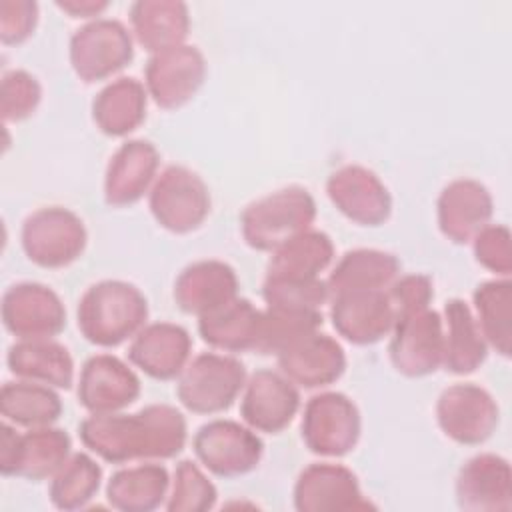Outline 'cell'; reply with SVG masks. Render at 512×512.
<instances>
[{
	"mask_svg": "<svg viewBox=\"0 0 512 512\" xmlns=\"http://www.w3.org/2000/svg\"><path fill=\"white\" fill-rule=\"evenodd\" d=\"M400 270V260L390 252L376 248L348 250L326 278L328 294L332 298L346 292L388 290Z\"/></svg>",
	"mask_w": 512,
	"mask_h": 512,
	"instance_id": "obj_29",
	"label": "cell"
},
{
	"mask_svg": "<svg viewBox=\"0 0 512 512\" xmlns=\"http://www.w3.org/2000/svg\"><path fill=\"white\" fill-rule=\"evenodd\" d=\"M298 408V386L282 372L262 368L248 376L240 398V416L252 430L278 434L290 426Z\"/></svg>",
	"mask_w": 512,
	"mask_h": 512,
	"instance_id": "obj_17",
	"label": "cell"
},
{
	"mask_svg": "<svg viewBox=\"0 0 512 512\" xmlns=\"http://www.w3.org/2000/svg\"><path fill=\"white\" fill-rule=\"evenodd\" d=\"M206 80L204 54L190 44H180L152 54L144 68V86L156 106L176 110L190 102Z\"/></svg>",
	"mask_w": 512,
	"mask_h": 512,
	"instance_id": "obj_14",
	"label": "cell"
},
{
	"mask_svg": "<svg viewBox=\"0 0 512 512\" xmlns=\"http://www.w3.org/2000/svg\"><path fill=\"white\" fill-rule=\"evenodd\" d=\"M248 380L244 364L228 354L202 352L194 356L176 382L180 404L194 414L228 410Z\"/></svg>",
	"mask_w": 512,
	"mask_h": 512,
	"instance_id": "obj_4",
	"label": "cell"
},
{
	"mask_svg": "<svg viewBox=\"0 0 512 512\" xmlns=\"http://www.w3.org/2000/svg\"><path fill=\"white\" fill-rule=\"evenodd\" d=\"M302 442L324 458H340L352 452L360 440L362 418L358 406L342 392L314 394L302 412Z\"/></svg>",
	"mask_w": 512,
	"mask_h": 512,
	"instance_id": "obj_9",
	"label": "cell"
},
{
	"mask_svg": "<svg viewBox=\"0 0 512 512\" xmlns=\"http://www.w3.org/2000/svg\"><path fill=\"white\" fill-rule=\"evenodd\" d=\"M262 298L272 308L322 310L330 300L326 280H270L264 278Z\"/></svg>",
	"mask_w": 512,
	"mask_h": 512,
	"instance_id": "obj_39",
	"label": "cell"
},
{
	"mask_svg": "<svg viewBox=\"0 0 512 512\" xmlns=\"http://www.w3.org/2000/svg\"><path fill=\"white\" fill-rule=\"evenodd\" d=\"M444 370L464 376L476 372L486 356L488 344L476 324V318L470 306L452 298L444 304Z\"/></svg>",
	"mask_w": 512,
	"mask_h": 512,
	"instance_id": "obj_31",
	"label": "cell"
},
{
	"mask_svg": "<svg viewBox=\"0 0 512 512\" xmlns=\"http://www.w3.org/2000/svg\"><path fill=\"white\" fill-rule=\"evenodd\" d=\"M316 202L302 186H286L250 202L240 216L244 242L258 252H274L312 228Z\"/></svg>",
	"mask_w": 512,
	"mask_h": 512,
	"instance_id": "obj_3",
	"label": "cell"
},
{
	"mask_svg": "<svg viewBox=\"0 0 512 512\" xmlns=\"http://www.w3.org/2000/svg\"><path fill=\"white\" fill-rule=\"evenodd\" d=\"M56 6L70 14L72 18H84V20H96L100 14L110 6L106 0H58Z\"/></svg>",
	"mask_w": 512,
	"mask_h": 512,
	"instance_id": "obj_44",
	"label": "cell"
},
{
	"mask_svg": "<svg viewBox=\"0 0 512 512\" xmlns=\"http://www.w3.org/2000/svg\"><path fill=\"white\" fill-rule=\"evenodd\" d=\"M70 66L82 82H100L124 70L134 58L132 30L116 18H96L70 38Z\"/></svg>",
	"mask_w": 512,
	"mask_h": 512,
	"instance_id": "obj_7",
	"label": "cell"
},
{
	"mask_svg": "<svg viewBox=\"0 0 512 512\" xmlns=\"http://www.w3.org/2000/svg\"><path fill=\"white\" fill-rule=\"evenodd\" d=\"M238 296L236 270L222 260L188 264L174 282V302L196 318L224 306Z\"/></svg>",
	"mask_w": 512,
	"mask_h": 512,
	"instance_id": "obj_25",
	"label": "cell"
},
{
	"mask_svg": "<svg viewBox=\"0 0 512 512\" xmlns=\"http://www.w3.org/2000/svg\"><path fill=\"white\" fill-rule=\"evenodd\" d=\"M494 202L488 188L474 178H458L446 184L436 202V220L444 238L454 244L472 238L490 224Z\"/></svg>",
	"mask_w": 512,
	"mask_h": 512,
	"instance_id": "obj_22",
	"label": "cell"
},
{
	"mask_svg": "<svg viewBox=\"0 0 512 512\" xmlns=\"http://www.w3.org/2000/svg\"><path fill=\"white\" fill-rule=\"evenodd\" d=\"M38 24V4L32 0L0 2V40L6 46L26 42Z\"/></svg>",
	"mask_w": 512,
	"mask_h": 512,
	"instance_id": "obj_42",
	"label": "cell"
},
{
	"mask_svg": "<svg viewBox=\"0 0 512 512\" xmlns=\"http://www.w3.org/2000/svg\"><path fill=\"white\" fill-rule=\"evenodd\" d=\"M142 384L136 372L118 356H90L78 378V402L90 414L122 412L140 396Z\"/></svg>",
	"mask_w": 512,
	"mask_h": 512,
	"instance_id": "obj_18",
	"label": "cell"
},
{
	"mask_svg": "<svg viewBox=\"0 0 512 512\" xmlns=\"http://www.w3.org/2000/svg\"><path fill=\"white\" fill-rule=\"evenodd\" d=\"M146 106V86L132 76H120L108 82L92 100V120L102 134L122 138L144 122Z\"/></svg>",
	"mask_w": 512,
	"mask_h": 512,
	"instance_id": "obj_28",
	"label": "cell"
},
{
	"mask_svg": "<svg viewBox=\"0 0 512 512\" xmlns=\"http://www.w3.org/2000/svg\"><path fill=\"white\" fill-rule=\"evenodd\" d=\"M218 492L204 470L192 460H180L166 498L168 512H206L216 506Z\"/></svg>",
	"mask_w": 512,
	"mask_h": 512,
	"instance_id": "obj_38",
	"label": "cell"
},
{
	"mask_svg": "<svg viewBox=\"0 0 512 512\" xmlns=\"http://www.w3.org/2000/svg\"><path fill=\"white\" fill-rule=\"evenodd\" d=\"M192 338L174 322L146 324L128 346V360L154 380H174L190 362Z\"/></svg>",
	"mask_w": 512,
	"mask_h": 512,
	"instance_id": "obj_24",
	"label": "cell"
},
{
	"mask_svg": "<svg viewBox=\"0 0 512 512\" xmlns=\"http://www.w3.org/2000/svg\"><path fill=\"white\" fill-rule=\"evenodd\" d=\"M326 194L336 210L358 226H382L392 214V196L384 182L360 164H346L326 180Z\"/></svg>",
	"mask_w": 512,
	"mask_h": 512,
	"instance_id": "obj_16",
	"label": "cell"
},
{
	"mask_svg": "<svg viewBox=\"0 0 512 512\" xmlns=\"http://www.w3.org/2000/svg\"><path fill=\"white\" fill-rule=\"evenodd\" d=\"M72 456V440L66 430L54 426L16 432L10 422L0 426V472L2 476L32 482L52 478Z\"/></svg>",
	"mask_w": 512,
	"mask_h": 512,
	"instance_id": "obj_6",
	"label": "cell"
},
{
	"mask_svg": "<svg viewBox=\"0 0 512 512\" xmlns=\"http://www.w3.org/2000/svg\"><path fill=\"white\" fill-rule=\"evenodd\" d=\"M170 476L162 464L146 462L116 470L106 484V500L120 512H152L170 492Z\"/></svg>",
	"mask_w": 512,
	"mask_h": 512,
	"instance_id": "obj_32",
	"label": "cell"
},
{
	"mask_svg": "<svg viewBox=\"0 0 512 512\" xmlns=\"http://www.w3.org/2000/svg\"><path fill=\"white\" fill-rule=\"evenodd\" d=\"M102 482L100 464L86 452H74L50 478V502L54 508L72 512L86 508L98 494Z\"/></svg>",
	"mask_w": 512,
	"mask_h": 512,
	"instance_id": "obj_36",
	"label": "cell"
},
{
	"mask_svg": "<svg viewBox=\"0 0 512 512\" xmlns=\"http://www.w3.org/2000/svg\"><path fill=\"white\" fill-rule=\"evenodd\" d=\"M8 370L20 378L70 390L74 384V360L56 340H18L6 354Z\"/></svg>",
	"mask_w": 512,
	"mask_h": 512,
	"instance_id": "obj_27",
	"label": "cell"
},
{
	"mask_svg": "<svg viewBox=\"0 0 512 512\" xmlns=\"http://www.w3.org/2000/svg\"><path fill=\"white\" fill-rule=\"evenodd\" d=\"M206 182L186 166L164 168L148 192L154 220L172 234H188L204 224L210 214Z\"/></svg>",
	"mask_w": 512,
	"mask_h": 512,
	"instance_id": "obj_8",
	"label": "cell"
},
{
	"mask_svg": "<svg viewBox=\"0 0 512 512\" xmlns=\"http://www.w3.org/2000/svg\"><path fill=\"white\" fill-rule=\"evenodd\" d=\"M160 154L148 140H128L110 156L104 174V200L124 208L142 200L158 178Z\"/></svg>",
	"mask_w": 512,
	"mask_h": 512,
	"instance_id": "obj_21",
	"label": "cell"
},
{
	"mask_svg": "<svg viewBox=\"0 0 512 512\" xmlns=\"http://www.w3.org/2000/svg\"><path fill=\"white\" fill-rule=\"evenodd\" d=\"M476 324L488 344L508 358L512 350V282L508 278L486 280L474 294Z\"/></svg>",
	"mask_w": 512,
	"mask_h": 512,
	"instance_id": "obj_35",
	"label": "cell"
},
{
	"mask_svg": "<svg viewBox=\"0 0 512 512\" xmlns=\"http://www.w3.org/2000/svg\"><path fill=\"white\" fill-rule=\"evenodd\" d=\"M276 360L280 372L306 390L330 386L346 370V354L340 342L318 330L292 342Z\"/></svg>",
	"mask_w": 512,
	"mask_h": 512,
	"instance_id": "obj_23",
	"label": "cell"
},
{
	"mask_svg": "<svg viewBox=\"0 0 512 512\" xmlns=\"http://www.w3.org/2000/svg\"><path fill=\"white\" fill-rule=\"evenodd\" d=\"M298 512H350L376 508L360 488L356 474L332 462H314L306 466L292 490Z\"/></svg>",
	"mask_w": 512,
	"mask_h": 512,
	"instance_id": "obj_15",
	"label": "cell"
},
{
	"mask_svg": "<svg viewBox=\"0 0 512 512\" xmlns=\"http://www.w3.org/2000/svg\"><path fill=\"white\" fill-rule=\"evenodd\" d=\"M128 14L136 42L150 56L184 44L190 32L188 6L180 0H136Z\"/></svg>",
	"mask_w": 512,
	"mask_h": 512,
	"instance_id": "obj_26",
	"label": "cell"
},
{
	"mask_svg": "<svg viewBox=\"0 0 512 512\" xmlns=\"http://www.w3.org/2000/svg\"><path fill=\"white\" fill-rule=\"evenodd\" d=\"M334 260L332 238L322 230H306L278 246L266 266L270 280H316Z\"/></svg>",
	"mask_w": 512,
	"mask_h": 512,
	"instance_id": "obj_33",
	"label": "cell"
},
{
	"mask_svg": "<svg viewBox=\"0 0 512 512\" xmlns=\"http://www.w3.org/2000/svg\"><path fill=\"white\" fill-rule=\"evenodd\" d=\"M192 450L198 462L214 476L238 478L260 464L264 444L250 426L218 418L196 430Z\"/></svg>",
	"mask_w": 512,
	"mask_h": 512,
	"instance_id": "obj_10",
	"label": "cell"
},
{
	"mask_svg": "<svg viewBox=\"0 0 512 512\" xmlns=\"http://www.w3.org/2000/svg\"><path fill=\"white\" fill-rule=\"evenodd\" d=\"M82 444L110 464L176 458L188 440L186 418L170 404H148L134 414H90L78 426Z\"/></svg>",
	"mask_w": 512,
	"mask_h": 512,
	"instance_id": "obj_1",
	"label": "cell"
},
{
	"mask_svg": "<svg viewBox=\"0 0 512 512\" xmlns=\"http://www.w3.org/2000/svg\"><path fill=\"white\" fill-rule=\"evenodd\" d=\"M456 502L466 512H508L512 508L510 462L498 454L468 458L456 476Z\"/></svg>",
	"mask_w": 512,
	"mask_h": 512,
	"instance_id": "obj_20",
	"label": "cell"
},
{
	"mask_svg": "<svg viewBox=\"0 0 512 512\" xmlns=\"http://www.w3.org/2000/svg\"><path fill=\"white\" fill-rule=\"evenodd\" d=\"M510 230L504 224H488L472 238V250L476 262L502 276L508 278L512 272V244Z\"/></svg>",
	"mask_w": 512,
	"mask_h": 512,
	"instance_id": "obj_41",
	"label": "cell"
},
{
	"mask_svg": "<svg viewBox=\"0 0 512 512\" xmlns=\"http://www.w3.org/2000/svg\"><path fill=\"white\" fill-rule=\"evenodd\" d=\"M322 322V310L266 306V310H262L260 334L254 352L262 356H278L292 342L320 330Z\"/></svg>",
	"mask_w": 512,
	"mask_h": 512,
	"instance_id": "obj_37",
	"label": "cell"
},
{
	"mask_svg": "<svg viewBox=\"0 0 512 512\" xmlns=\"http://www.w3.org/2000/svg\"><path fill=\"white\" fill-rule=\"evenodd\" d=\"M262 310L246 298H234L198 318V334L214 350L248 352L256 348Z\"/></svg>",
	"mask_w": 512,
	"mask_h": 512,
	"instance_id": "obj_30",
	"label": "cell"
},
{
	"mask_svg": "<svg viewBox=\"0 0 512 512\" xmlns=\"http://www.w3.org/2000/svg\"><path fill=\"white\" fill-rule=\"evenodd\" d=\"M388 294L398 318L402 314L428 308L434 298V286L426 274H404L392 282Z\"/></svg>",
	"mask_w": 512,
	"mask_h": 512,
	"instance_id": "obj_43",
	"label": "cell"
},
{
	"mask_svg": "<svg viewBox=\"0 0 512 512\" xmlns=\"http://www.w3.org/2000/svg\"><path fill=\"white\" fill-rule=\"evenodd\" d=\"M330 302L332 326L350 344H376L394 328L396 312L388 290L346 292Z\"/></svg>",
	"mask_w": 512,
	"mask_h": 512,
	"instance_id": "obj_19",
	"label": "cell"
},
{
	"mask_svg": "<svg viewBox=\"0 0 512 512\" xmlns=\"http://www.w3.org/2000/svg\"><path fill=\"white\" fill-rule=\"evenodd\" d=\"M146 320V296L124 280H100L88 286L76 308L80 334L100 348H114L134 338Z\"/></svg>",
	"mask_w": 512,
	"mask_h": 512,
	"instance_id": "obj_2",
	"label": "cell"
},
{
	"mask_svg": "<svg viewBox=\"0 0 512 512\" xmlns=\"http://www.w3.org/2000/svg\"><path fill=\"white\" fill-rule=\"evenodd\" d=\"M88 232L82 218L64 206H44L26 216L20 244L26 258L48 270L76 262L86 250Z\"/></svg>",
	"mask_w": 512,
	"mask_h": 512,
	"instance_id": "obj_5",
	"label": "cell"
},
{
	"mask_svg": "<svg viewBox=\"0 0 512 512\" xmlns=\"http://www.w3.org/2000/svg\"><path fill=\"white\" fill-rule=\"evenodd\" d=\"M388 358L394 370L406 378H422L442 368V316L430 306L398 316L390 332Z\"/></svg>",
	"mask_w": 512,
	"mask_h": 512,
	"instance_id": "obj_11",
	"label": "cell"
},
{
	"mask_svg": "<svg viewBox=\"0 0 512 512\" xmlns=\"http://www.w3.org/2000/svg\"><path fill=\"white\" fill-rule=\"evenodd\" d=\"M42 100V86L36 76L26 70H6L0 82V114L2 120L22 122L30 118Z\"/></svg>",
	"mask_w": 512,
	"mask_h": 512,
	"instance_id": "obj_40",
	"label": "cell"
},
{
	"mask_svg": "<svg viewBox=\"0 0 512 512\" xmlns=\"http://www.w3.org/2000/svg\"><path fill=\"white\" fill-rule=\"evenodd\" d=\"M4 328L18 340H50L66 328V308L60 296L40 282H18L2 294Z\"/></svg>",
	"mask_w": 512,
	"mask_h": 512,
	"instance_id": "obj_13",
	"label": "cell"
},
{
	"mask_svg": "<svg viewBox=\"0 0 512 512\" xmlns=\"http://www.w3.org/2000/svg\"><path fill=\"white\" fill-rule=\"evenodd\" d=\"M500 410L488 390L472 382L444 388L436 400V422L446 438L456 444L476 446L498 428Z\"/></svg>",
	"mask_w": 512,
	"mask_h": 512,
	"instance_id": "obj_12",
	"label": "cell"
},
{
	"mask_svg": "<svg viewBox=\"0 0 512 512\" xmlns=\"http://www.w3.org/2000/svg\"><path fill=\"white\" fill-rule=\"evenodd\" d=\"M0 414L12 426L26 430L52 426L62 416V400L52 386L18 378L2 384Z\"/></svg>",
	"mask_w": 512,
	"mask_h": 512,
	"instance_id": "obj_34",
	"label": "cell"
}]
</instances>
